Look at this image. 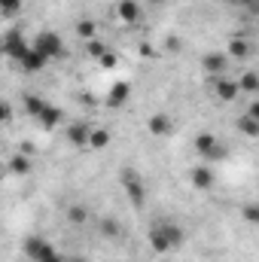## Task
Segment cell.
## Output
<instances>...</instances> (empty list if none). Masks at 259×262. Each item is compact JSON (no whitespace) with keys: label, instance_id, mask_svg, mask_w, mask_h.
<instances>
[{"label":"cell","instance_id":"cell-7","mask_svg":"<svg viewBox=\"0 0 259 262\" xmlns=\"http://www.w3.org/2000/svg\"><path fill=\"white\" fill-rule=\"evenodd\" d=\"M189 183H192V189H198V192L213 189V183H217V171H213V165H207V162L195 165L192 171H189Z\"/></svg>","mask_w":259,"mask_h":262},{"label":"cell","instance_id":"cell-8","mask_svg":"<svg viewBox=\"0 0 259 262\" xmlns=\"http://www.w3.org/2000/svg\"><path fill=\"white\" fill-rule=\"evenodd\" d=\"M146 131H149L153 137H171V134L177 131V119H174L171 113H153V116L146 119Z\"/></svg>","mask_w":259,"mask_h":262},{"label":"cell","instance_id":"cell-20","mask_svg":"<svg viewBox=\"0 0 259 262\" xmlns=\"http://www.w3.org/2000/svg\"><path fill=\"white\" fill-rule=\"evenodd\" d=\"M6 168H9V174H15V177H28L34 165H31V159H28L25 152H15V156H9Z\"/></svg>","mask_w":259,"mask_h":262},{"label":"cell","instance_id":"cell-21","mask_svg":"<svg viewBox=\"0 0 259 262\" xmlns=\"http://www.w3.org/2000/svg\"><path fill=\"white\" fill-rule=\"evenodd\" d=\"M238 89H241V95H259V73L256 70H244L238 76Z\"/></svg>","mask_w":259,"mask_h":262},{"label":"cell","instance_id":"cell-23","mask_svg":"<svg viewBox=\"0 0 259 262\" xmlns=\"http://www.w3.org/2000/svg\"><path fill=\"white\" fill-rule=\"evenodd\" d=\"M113 140L110 128H92V137H89V149H107Z\"/></svg>","mask_w":259,"mask_h":262},{"label":"cell","instance_id":"cell-34","mask_svg":"<svg viewBox=\"0 0 259 262\" xmlns=\"http://www.w3.org/2000/svg\"><path fill=\"white\" fill-rule=\"evenodd\" d=\"M226 3H235V6H253L256 0H226Z\"/></svg>","mask_w":259,"mask_h":262},{"label":"cell","instance_id":"cell-17","mask_svg":"<svg viewBox=\"0 0 259 262\" xmlns=\"http://www.w3.org/2000/svg\"><path fill=\"white\" fill-rule=\"evenodd\" d=\"M46 98H40V95H34V92H28L25 98H21V110H25V116H31V119H40V113L46 110Z\"/></svg>","mask_w":259,"mask_h":262},{"label":"cell","instance_id":"cell-5","mask_svg":"<svg viewBox=\"0 0 259 262\" xmlns=\"http://www.w3.org/2000/svg\"><path fill=\"white\" fill-rule=\"evenodd\" d=\"M229 64H232L229 52L210 49V52H204V55H201V70H204L210 79H217V76H226V73H229Z\"/></svg>","mask_w":259,"mask_h":262},{"label":"cell","instance_id":"cell-14","mask_svg":"<svg viewBox=\"0 0 259 262\" xmlns=\"http://www.w3.org/2000/svg\"><path fill=\"white\" fill-rule=\"evenodd\" d=\"M64 134H67V143H70V146L82 149V146H89V137H92V125H89V122H70Z\"/></svg>","mask_w":259,"mask_h":262},{"label":"cell","instance_id":"cell-28","mask_svg":"<svg viewBox=\"0 0 259 262\" xmlns=\"http://www.w3.org/2000/svg\"><path fill=\"white\" fill-rule=\"evenodd\" d=\"M162 46H165V52H171V55H177V52H183V40H180L177 34H168Z\"/></svg>","mask_w":259,"mask_h":262},{"label":"cell","instance_id":"cell-30","mask_svg":"<svg viewBox=\"0 0 259 262\" xmlns=\"http://www.w3.org/2000/svg\"><path fill=\"white\" fill-rule=\"evenodd\" d=\"M137 55H140V58H159V49L143 40V43H137Z\"/></svg>","mask_w":259,"mask_h":262},{"label":"cell","instance_id":"cell-33","mask_svg":"<svg viewBox=\"0 0 259 262\" xmlns=\"http://www.w3.org/2000/svg\"><path fill=\"white\" fill-rule=\"evenodd\" d=\"M101 67H107V70H110V67H116V55H113V52H110V55H104V58H101Z\"/></svg>","mask_w":259,"mask_h":262},{"label":"cell","instance_id":"cell-25","mask_svg":"<svg viewBox=\"0 0 259 262\" xmlns=\"http://www.w3.org/2000/svg\"><path fill=\"white\" fill-rule=\"evenodd\" d=\"M85 55L95 58V61H101L104 55H110V46L104 40H92V43H85Z\"/></svg>","mask_w":259,"mask_h":262},{"label":"cell","instance_id":"cell-1","mask_svg":"<svg viewBox=\"0 0 259 262\" xmlns=\"http://www.w3.org/2000/svg\"><path fill=\"white\" fill-rule=\"evenodd\" d=\"M183 241H186V232L174 220H156L146 229V244L153 253H174L183 247Z\"/></svg>","mask_w":259,"mask_h":262},{"label":"cell","instance_id":"cell-31","mask_svg":"<svg viewBox=\"0 0 259 262\" xmlns=\"http://www.w3.org/2000/svg\"><path fill=\"white\" fill-rule=\"evenodd\" d=\"M0 116H3V122H6V125L12 122V104H9V101H3V110H0Z\"/></svg>","mask_w":259,"mask_h":262},{"label":"cell","instance_id":"cell-35","mask_svg":"<svg viewBox=\"0 0 259 262\" xmlns=\"http://www.w3.org/2000/svg\"><path fill=\"white\" fill-rule=\"evenodd\" d=\"M140 3H143V6H159L162 0H140Z\"/></svg>","mask_w":259,"mask_h":262},{"label":"cell","instance_id":"cell-15","mask_svg":"<svg viewBox=\"0 0 259 262\" xmlns=\"http://www.w3.org/2000/svg\"><path fill=\"white\" fill-rule=\"evenodd\" d=\"M40 128H46V131H55L61 122H64V110L61 107H55V104H46V110L40 113Z\"/></svg>","mask_w":259,"mask_h":262},{"label":"cell","instance_id":"cell-6","mask_svg":"<svg viewBox=\"0 0 259 262\" xmlns=\"http://www.w3.org/2000/svg\"><path fill=\"white\" fill-rule=\"evenodd\" d=\"M210 85H213V98L223 101V104H232V101L241 95V89H238V76H229V73L210 79Z\"/></svg>","mask_w":259,"mask_h":262},{"label":"cell","instance_id":"cell-12","mask_svg":"<svg viewBox=\"0 0 259 262\" xmlns=\"http://www.w3.org/2000/svg\"><path fill=\"white\" fill-rule=\"evenodd\" d=\"M226 52H229V58H232V61H247V58H253V43H250L247 37L235 34V37L229 40Z\"/></svg>","mask_w":259,"mask_h":262},{"label":"cell","instance_id":"cell-4","mask_svg":"<svg viewBox=\"0 0 259 262\" xmlns=\"http://www.w3.org/2000/svg\"><path fill=\"white\" fill-rule=\"evenodd\" d=\"M31 43H34V49H37L46 61H58V58L64 55V37H61L58 31H52V28L37 31Z\"/></svg>","mask_w":259,"mask_h":262},{"label":"cell","instance_id":"cell-16","mask_svg":"<svg viewBox=\"0 0 259 262\" xmlns=\"http://www.w3.org/2000/svg\"><path fill=\"white\" fill-rule=\"evenodd\" d=\"M46 247H49V241H46V238H40V235H28V238L21 241V250H25V256H28L31 262L40 259Z\"/></svg>","mask_w":259,"mask_h":262},{"label":"cell","instance_id":"cell-22","mask_svg":"<svg viewBox=\"0 0 259 262\" xmlns=\"http://www.w3.org/2000/svg\"><path fill=\"white\" fill-rule=\"evenodd\" d=\"M238 131H241L244 137H250V140H259V119L241 113V116H238Z\"/></svg>","mask_w":259,"mask_h":262},{"label":"cell","instance_id":"cell-27","mask_svg":"<svg viewBox=\"0 0 259 262\" xmlns=\"http://www.w3.org/2000/svg\"><path fill=\"white\" fill-rule=\"evenodd\" d=\"M25 9V0H0V12L6 15V18H12V15H18Z\"/></svg>","mask_w":259,"mask_h":262},{"label":"cell","instance_id":"cell-18","mask_svg":"<svg viewBox=\"0 0 259 262\" xmlns=\"http://www.w3.org/2000/svg\"><path fill=\"white\" fill-rule=\"evenodd\" d=\"M98 232H101L104 238H110V241H119V238L125 235V229H122V223H119L116 216H101V220H98Z\"/></svg>","mask_w":259,"mask_h":262},{"label":"cell","instance_id":"cell-11","mask_svg":"<svg viewBox=\"0 0 259 262\" xmlns=\"http://www.w3.org/2000/svg\"><path fill=\"white\" fill-rule=\"evenodd\" d=\"M28 46V40H25V31H18V28H9L6 34H3V55L6 58H18V52Z\"/></svg>","mask_w":259,"mask_h":262},{"label":"cell","instance_id":"cell-36","mask_svg":"<svg viewBox=\"0 0 259 262\" xmlns=\"http://www.w3.org/2000/svg\"><path fill=\"white\" fill-rule=\"evenodd\" d=\"M67 262H85V259H67Z\"/></svg>","mask_w":259,"mask_h":262},{"label":"cell","instance_id":"cell-10","mask_svg":"<svg viewBox=\"0 0 259 262\" xmlns=\"http://www.w3.org/2000/svg\"><path fill=\"white\" fill-rule=\"evenodd\" d=\"M104 101H107L110 110H122V107L131 101V82L128 79H116V82L110 85V92H107Z\"/></svg>","mask_w":259,"mask_h":262},{"label":"cell","instance_id":"cell-3","mask_svg":"<svg viewBox=\"0 0 259 262\" xmlns=\"http://www.w3.org/2000/svg\"><path fill=\"white\" fill-rule=\"evenodd\" d=\"M119 186H122L125 198H128L134 207H143V204H146L149 189H146V180H143V174H140L137 168H122V171H119Z\"/></svg>","mask_w":259,"mask_h":262},{"label":"cell","instance_id":"cell-37","mask_svg":"<svg viewBox=\"0 0 259 262\" xmlns=\"http://www.w3.org/2000/svg\"><path fill=\"white\" fill-rule=\"evenodd\" d=\"M253 6H256V12H259V0H256V3H253Z\"/></svg>","mask_w":259,"mask_h":262},{"label":"cell","instance_id":"cell-32","mask_svg":"<svg viewBox=\"0 0 259 262\" xmlns=\"http://www.w3.org/2000/svg\"><path fill=\"white\" fill-rule=\"evenodd\" d=\"M247 116H253V119H259V98H253L250 104H247V110H244Z\"/></svg>","mask_w":259,"mask_h":262},{"label":"cell","instance_id":"cell-9","mask_svg":"<svg viewBox=\"0 0 259 262\" xmlns=\"http://www.w3.org/2000/svg\"><path fill=\"white\" fill-rule=\"evenodd\" d=\"M15 64L21 67L25 73H40V70H43V67L49 64V61H46V58H43V55H40V52L34 49V43H28V46H25V49L18 52Z\"/></svg>","mask_w":259,"mask_h":262},{"label":"cell","instance_id":"cell-29","mask_svg":"<svg viewBox=\"0 0 259 262\" xmlns=\"http://www.w3.org/2000/svg\"><path fill=\"white\" fill-rule=\"evenodd\" d=\"M37 262H67V259H64V256H61V253H58V247H55V244L49 241V247L43 250V256H40V259H37Z\"/></svg>","mask_w":259,"mask_h":262},{"label":"cell","instance_id":"cell-2","mask_svg":"<svg viewBox=\"0 0 259 262\" xmlns=\"http://www.w3.org/2000/svg\"><path fill=\"white\" fill-rule=\"evenodd\" d=\"M192 149H195V156H201V162H207V165L226 162V156H229V146L213 131H198L192 137Z\"/></svg>","mask_w":259,"mask_h":262},{"label":"cell","instance_id":"cell-24","mask_svg":"<svg viewBox=\"0 0 259 262\" xmlns=\"http://www.w3.org/2000/svg\"><path fill=\"white\" fill-rule=\"evenodd\" d=\"M67 223H73V226H85V223H89V207L79 204V201L70 204V207H67Z\"/></svg>","mask_w":259,"mask_h":262},{"label":"cell","instance_id":"cell-26","mask_svg":"<svg viewBox=\"0 0 259 262\" xmlns=\"http://www.w3.org/2000/svg\"><path fill=\"white\" fill-rule=\"evenodd\" d=\"M241 220H244L247 226H259V201H247V204L241 207Z\"/></svg>","mask_w":259,"mask_h":262},{"label":"cell","instance_id":"cell-13","mask_svg":"<svg viewBox=\"0 0 259 262\" xmlns=\"http://www.w3.org/2000/svg\"><path fill=\"white\" fill-rule=\"evenodd\" d=\"M116 15L122 25H137L140 15H143V3L140 0H119L116 3Z\"/></svg>","mask_w":259,"mask_h":262},{"label":"cell","instance_id":"cell-19","mask_svg":"<svg viewBox=\"0 0 259 262\" xmlns=\"http://www.w3.org/2000/svg\"><path fill=\"white\" fill-rule=\"evenodd\" d=\"M73 34H76L82 43H92V40H98V21H95V18H79V21L73 25Z\"/></svg>","mask_w":259,"mask_h":262}]
</instances>
